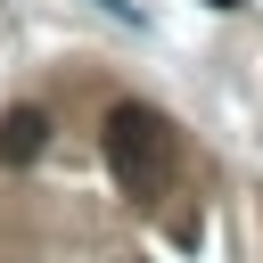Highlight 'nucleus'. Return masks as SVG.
<instances>
[{
    "label": "nucleus",
    "instance_id": "1",
    "mask_svg": "<svg viewBox=\"0 0 263 263\" xmlns=\"http://www.w3.org/2000/svg\"><path fill=\"white\" fill-rule=\"evenodd\" d=\"M107 173H115V189L132 197V205H156L173 181H181V132L148 107V99H123V107H107Z\"/></svg>",
    "mask_w": 263,
    "mask_h": 263
},
{
    "label": "nucleus",
    "instance_id": "2",
    "mask_svg": "<svg viewBox=\"0 0 263 263\" xmlns=\"http://www.w3.org/2000/svg\"><path fill=\"white\" fill-rule=\"evenodd\" d=\"M49 148V115L41 107H8L0 115V164H33Z\"/></svg>",
    "mask_w": 263,
    "mask_h": 263
},
{
    "label": "nucleus",
    "instance_id": "3",
    "mask_svg": "<svg viewBox=\"0 0 263 263\" xmlns=\"http://www.w3.org/2000/svg\"><path fill=\"white\" fill-rule=\"evenodd\" d=\"M90 8H107L115 25H140V0H90Z\"/></svg>",
    "mask_w": 263,
    "mask_h": 263
},
{
    "label": "nucleus",
    "instance_id": "4",
    "mask_svg": "<svg viewBox=\"0 0 263 263\" xmlns=\"http://www.w3.org/2000/svg\"><path fill=\"white\" fill-rule=\"evenodd\" d=\"M205 8H247V0H205Z\"/></svg>",
    "mask_w": 263,
    "mask_h": 263
}]
</instances>
